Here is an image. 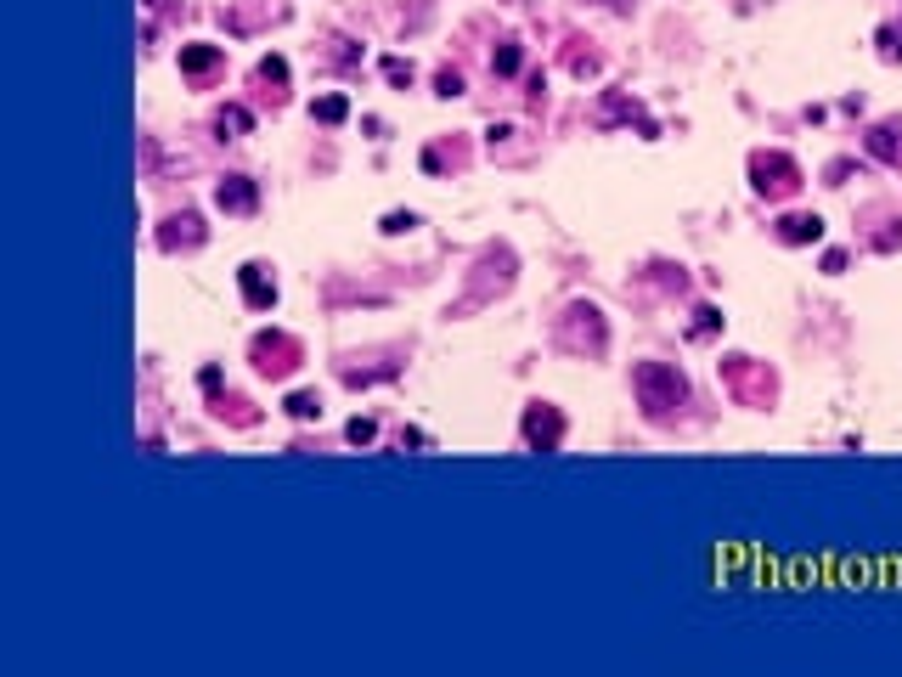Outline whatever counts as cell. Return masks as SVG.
<instances>
[{
    "label": "cell",
    "instance_id": "1",
    "mask_svg": "<svg viewBox=\"0 0 902 677\" xmlns=\"http://www.w3.org/2000/svg\"><path fill=\"white\" fill-rule=\"evenodd\" d=\"M632 390H638V407L649 412V424H671L677 407L688 401V378L671 362H638L632 367Z\"/></svg>",
    "mask_w": 902,
    "mask_h": 677
},
{
    "label": "cell",
    "instance_id": "2",
    "mask_svg": "<svg viewBox=\"0 0 902 677\" xmlns=\"http://www.w3.org/2000/svg\"><path fill=\"white\" fill-rule=\"evenodd\" d=\"M559 345L576 350V356H598V350L609 345L604 311H598V305H587V300L564 305V316H559Z\"/></svg>",
    "mask_w": 902,
    "mask_h": 677
},
{
    "label": "cell",
    "instance_id": "3",
    "mask_svg": "<svg viewBox=\"0 0 902 677\" xmlns=\"http://www.w3.org/2000/svg\"><path fill=\"white\" fill-rule=\"evenodd\" d=\"M249 362L260 378H288L299 362H305V345H299L294 333H254V345H249Z\"/></svg>",
    "mask_w": 902,
    "mask_h": 677
},
{
    "label": "cell",
    "instance_id": "4",
    "mask_svg": "<svg viewBox=\"0 0 902 677\" xmlns=\"http://www.w3.org/2000/svg\"><path fill=\"white\" fill-rule=\"evenodd\" d=\"M722 384L739 407H767L773 401V373L762 362H750V356H728L722 362Z\"/></svg>",
    "mask_w": 902,
    "mask_h": 677
},
{
    "label": "cell",
    "instance_id": "5",
    "mask_svg": "<svg viewBox=\"0 0 902 677\" xmlns=\"http://www.w3.org/2000/svg\"><path fill=\"white\" fill-rule=\"evenodd\" d=\"M750 181L762 198H790L801 187V164L790 153H750Z\"/></svg>",
    "mask_w": 902,
    "mask_h": 677
},
{
    "label": "cell",
    "instance_id": "6",
    "mask_svg": "<svg viewBox=\"0 0 902 677\" xmlns=\"http://www.w3.org/2000/svg\"><path fill=\"white\" fill-rule=\"evenodd\" d=\"M525 446H536V452H559L564 441V412L547 407V401H536V407H525Z\"/></svg>",
    "mask_w": 902,
    "mask_h": 677
},
{
    "label": "cell",
    "instance_id": "7",
    "mask_svg": "<svg viewBox=\"0 0 902 677\" xmlns=\"http://www.w3.org/2000/svg\"><path fill=\"white\" fill-rule=\"evenodd\" d=\"M203 237H209V232H203V221L192 215V209H181V215H170V221L158 226V249H164V254H175V249H198Z\"/></svg>",
    "mask_w": 902,
    "mask_h": 677
},
{
    "label": "cell",
    "instance_id": "8",
    "mask_svg": "<svg viewBox=\"0 0 902 677\" xmlns=\"http://www.w3.org/2000/svg\"><path fill=\"white\" fill-rule=\"evenodd\" d=\"M237 283H243V300H249V311H271V305H277V277H271V266L249 260V266L237 271Z\"/></svg>",
    "mask_w": 902,
    "mask_h": 677
},
{
    "label": "cell",
    "instance_id": "9",
    "mask_svg": "<svg viewBox=\"0 0 902 677\" xmlns=\"http://www.w3.org/2000/svg\"><path fill=\"white\" fill-rule=\"evenodd\" d=\"M215 204L226 209V215H254V209H260V187H254L249 175H226L215 187Z\"/></svg>",
    "mask_w": 902,
    "mask_h": 677
},
{
    "label": "cell",
    "instance_id": "10",
    "mask_svg": "<svg viewBox=\"0 0 902 677\" xmlns=\"http://www.w3.org/2000/svg\"><path fill=\"white\" fill-rule=\"evenodd\" d=\"M226 68V46H209V40H192V46H181V74L187 79H209V74H220Z\"/></svg>",
    "mask_w": 902,
    "mask_h": 677
},
{
    "label": "cell",
    "instance_id": "11",
    "mask_svg": "<svg viewBox=\"0 0 902 677\" xmlns=\"http://www.w3.org/2000/svg\"><path fill=\"white\" fill-rule=\"evenodd\" d=\"M254 85H260V102L282 108V96H288V63H282V57H260V68H254Z\"/></svg>",
    "mask_w": 902,
    "mask_h": 677
},
{
    "label": "cell",
    "instance_id": "12",
    "mask_svg": "<svg viewBox=\"0 0 902 677\" xmlns=\"http://www.w3.org/2000/svg\"><path fill=\"white\" fill-rule=\"evenodd\" d=\"M869 153L886 158V164H902V119H880L869 130Z\"/></svg>",
    "mask_w": 902,
    "mask_h": 677
},
{
    "label": "cell",
    "instance_id": "13",
    "mask_svg": "<svg viewBox=\"0 0 902 677\" xmlns=\"http://www.w3.org/2000/svg\"><path fill=\"white\" fill-rule=\"evenodd\" d=\"M265 17H277V6H271V0H260V6H226V12H220V23H226V29H237V34H249V29H260Z\"/></svg>",
    "mask_w": 902,
    "mask_h": 677
},
{
    "label": "cell",
    "instance_id": "14",
    "mask_svg": "<svg viewBox=\"0 0 902 677\" xmlns=\"http://www.w3.org/2000/svg\"><path fill=\"white\" fill-rule=\"evenodd\" d=\"M778 237H784V243H818V237H824V221H818V215H784V221H778Z\"/></svg>",
    "mask_w": 902,
    "mask_h": 677
},
{
    "label": "cell",
    "instance_id": "15",
    "mask_svg": "<svg viewBox=\"0 0 902 677\" xmlns=\"http://www.w3.org/2000/svg\"><path fill=\"white\" fill-rule=\"evenodd\" d=\"M215 130H220V136H249V130H254V113L243 108V102H226V108L215 113Z\"/></svg>",
    "mask_w": 902,
    "mask_h": 677
},
{
    "label": "cell",
    "instance_id": "16",
    "mask_svg": "<svg viewBox=\"0 0 902 677\" xmlns=\"http://www.w3.org/2000/svg\"><path fill=\"white\" fill-rule=\"evenodd\" d=\"M215 418H232V424L249 429L254 424V407L243 401V395H215Z\"/></svg>",
    "mask_w": 902,
    "mask_h": 677
},
{
    "label": "cell",
    "instance_id": "17",
    "mask_svg": "<svg viewBox=\"0 0 902 677\" xmlns=\"http://www.w3.org/2000/svg\"><path fill=\"white\" fill-rule=\"evenodd\" d=\"M311 119H322V125H344V119H350V102H344V96H322V102L311 108Z\"/></svg>",
    "mask_w": 902,
    "mask_h": 677
},
{
    "label": "cell",
    "instance_id": "18",
    "mask_svg": "<svg viewBox=\"0 0 902 677\" xmlns=\"http://www.w3.org/2000/svg\"><path fill=\"white\" fill-rule=\"evenodd\" d=\"M282 407H288V418H322V401H316V390H294Z\"/></svg>",
    "mask_w": 902,
    "mask_h": 677
},
{
    "label": "cell",
    "instance_id": "19",
    "mask_svg": "<svg viewBox=\"0 0 902 677\" xmlns=\"http://www.w3.org/2000/svg\"><path fill=\"white\" fill-rule=\"evenodd\" d=\"M378 378H395V362H384V367H344V384H378Z\"/></svg>",
    "mask_w": 902,
    "mask_h": 677
},
{
    "label": "cell",
    "instance_id": "20",
    "mask_svg": "<svg viewBox=\"0 0 902 677\" xmlns=\"http://www.w3.org/2000/svg\"><path fill=\"white\" fill-rule=\"evenodd\" d=\"M519 63H525V57H519V46H514V40H502V46H497V57H491V68H497V74H519Z\"/></svg>",
    "mask_w": 902,
    "mask_h": 677
},
{
    "label": "cell",
    "instance_id": "21",
    "mask_svg": "<svg viewBox=\"0 0 902 677\" xmlns=\"http://www.w3.org/2000/svg\"><path fill=\"white\" fill-rule=\"evenodd\" d=\"M880 57H886V63H902V29H897V23L880 29Z\"/></svg>",
    "mask_w": 902,
    "mask_h": 677
},
{
    "label": "cell",
    "instance_id": "22",
    "mask_svg": "<svg viewBox=\"0 0 902 677\" xmlns=\"http://www.w3.org/2000/svg\"><path fill=\"white\" fill-rule=\"evenodd\" d=\"M344 435H350L356 446H367V441L378 435V424H373V418H350V429H344Z\"/></svg>",
    "mask_w": 902,
    "mask_h": 677
},
{
    "label": "cell",
    "instance_id": "23",
    "mask_svg": "<svg viewBox=\"0 0 902 677\" xmlns=\"http://www.w3.org/2000/svg\"><path fill=\"white\" fill-rule=\"evenodd\" d=\"M435 91H440V96H463V74H457V68H446V74L435 79Z\"/></svg>",
    "mask_w": 902,
    "mask_h": 677
},
{
    "label": "cell",
    "instance_id": "24",
    "mask_svg": "<svg viewBox=\"0 0 902 677\" xmlns=\"http://www.w3.org/2000/svg\"><path fill=\"white\" fill-rule=\"evenodd\" d=\"M384 74L395 79V85H412V63H401V57H384Z\"/></svg>",
    "mask_w": 902,
    "mask_h": 677
},
{
    "label": "cell",
    "instance_id": "25",
    "mask_svg": "<svg viewBox=\"0 0 902 677\" xmlns=\"http://www.w3.org/2000/svg\"><path fill=\"white\" fill-rule=\"evenodd\" d=\"M694 316H700V322H694V328H688V339H705V333H711L716 322H722V316H716L711 305H705V311H694Z\"/></svg>",
    "mask_w": 902,
    "mask_h": 677
},
{
    "label": "cell",
    "instance_id": "26",
    "mask_svg": "<svg viewBox=\"0 0 902 677\" xmlns=\"http://www.w3.org/2000/svg\"><path fill=\"white\" fill-rule=\"evenodd\" d=\"M406 226H418L412 215H384V232H406Z\"/></svg>",
    "mask_w": 902,
    "mask_h": 677
},
{
    "label": "cell",
    "instance_id": "27",
    "mask_svg": "<svg viewBox=\"0 0 902 677\" xmlns=\"http://www.w3.org/2000/svg\"><path fill=\"white\" fill-rule=\"evenodd\" d=\"M141 6H147V12H170L175 0H141Z\"/></svg>",
    "mask_w": 902,
    "mask_h": 677
}]
</instances>
